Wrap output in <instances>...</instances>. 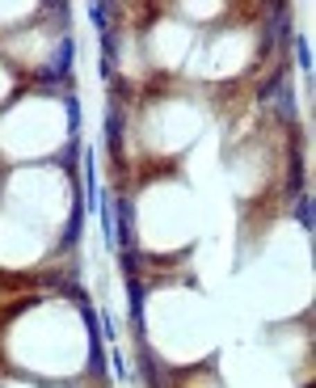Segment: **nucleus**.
Returning <instances> with one entry per match:
<instances>
[{
	"label": "nucleus",
	"instance_id": "obj_1",
	"mask_svg": "<svg viewBox=\"0 0 316 388\" xmlns=\"http://www.w3.org/2000/svg\"><path fill=\"white\" fill-rule=\"evenodd\" d=\"M80 304V317H85V329H89V367L97 376H105V346H101V321H97V308L89 300H76Z\"/></svg>",
	"mask_w": 316,
	"mask_h": 388
},
{
	"label": "nucleus",
	"instance_id": "obj_2",
	"mask_svg": "<svg viewBox=\"0 0 316 388\" xmlns=\"http://www.w3.org/2000/svg\"><path fill=\"white\" fill-rule=\"evenodd\" d=\"M135 249V207L131 199H114V253Z\"/></svg>",
	"mask_w": 316,
	"mask_h": 388
},
{
	"label": "nucleus",
	"instance_id": "obj_3",
	"mask_svg": "<svg viewBox=\"0 0 316 388\" xmlns=\"http://www.w3.org/2000/svg\"><path fill=\"white\" fill-rule=\"evenodd\" d=\"M72 51H76V47H72V38L64 34V38H60V47H55V60H51V68L42 72V81H46V85H51V81H68V68H72Z\"/></svg>",
	"mask_w": 316,
	"mask_h": 388
},
{
	"label": "nucleus",
	"instance_id": "obj_4",
	"mask_svg": "<svg viewBox=\"0 0 316 388\" xmlns=\"http://www.w3.org/2000/svg\"><path fill=\"white\" fill-rule=\"evenodd\" d=\"M105 148H110V156H123V110H119V101H110V110H105Z\"/></svg>",
	"mask_w": 316,
	"mask_h": 388
},
{
	"label": "nucleus",
	"instance_id": "obj_5",
	"mask_svg": "<svg viewBox=\"0 0 316 388\" xmlns=\"http://www.w3.org/2000/svg\"><path fill=\"white\" fill-rule=\"evenodd\" d=\"M80 224H85V199L72 203V215H68V228H64V245L60 249H72L80 241Z\"/></svg>",
	"mask_w": 316,
	"mask_h": 388
},
{
	"label": "nucleus",
	"instance_id": "obj_6",
	"mask_svg": "<svg viewBox=\"0 0 316 388\" xmlns=\"http://www.w3.org/2000/svg\"><path fill=\"white\" fill-rule=\"evenodd\" d=\"M139 371H143V384H148V388H169L165 376H161V367L152 363V351H148V346L139 351Z\"/></svg>",
	"mask_w": 316,
	"mask_h": 388
},
{
	"label": "nucleus",
	"instance_id": "obj_7",
	"mask_svg": "<svg viewBox=\"0 0 316 388\" xmlns=\"http://www.w3.org/2000/svg\"><path fill=\"white\" fill-rule=\"evenodd\" d=\"M127 300H131V321L143 334V287H139V279H127Z\"/></svg>",
	"mask_w": 316,
	"mask_h": 388
},
{
	"label": "nucleus",
	"instance_id": "obj_8",
	"mask_svg": "<svg viewBox=\"0 0 316 388\" xmlns=\"http://www.w3.org/2000/svg\"><path fill=\"white\" fill-rule=\"evenodd\" d=\"M274 97H279V119L291 123V119H295V89H291V81H283V85L274 89Z\"/></svg>",
	"mask_w": 316,
	"mask_h": 388
},
{
	"label": "nucleus",
	"instance_id": "obj_9",
	"mask_svg": "<svg viewBox=\"0 0 316 388\" xmlns=\"http://www.w3.org/2000/svg\"><path fill=\"white\" fill-rule=\"evenodd\" d=\"M295 219H299V228H304V233H312V199H308V194L295 199Z\"/></svg>",
	"mask_w": 316,
	"mask_h": 388
},
{
	"label": "nucleus",
	"instance_id": "obj_10",
	"mask_svg": "<svg viewBox=\"0 0 316 388\" xmlns=\"http://www.w3.org/2000/svg\"><path fill=\"white\" fill-rule=\"evenodd\" d=\"M64 110H68V127H72V140H76V135H80V101L68 93V97H64Z\"/></svg>",
	"mask_w": 316,
	"mask_h": 388
},
{
	"label": "nucleus",
	"instance_id": "obj_11",
	"mask_svg": "<svg viewBox=\"0 0 316 388\" xmlns=\"http://www.w3.org/2000/svg\"><path fill=\"white\" fill-rule=\"evenodd\" d=\"M105 9H110V5H101V0H97V5H89V17H93V26L105 34V30H110V13H105Z\"/></svg>",
	"mask_w": 316,
	"mask_h": 388
},
{
	"label": "nucleus",
	"instance_id": "obj_12",
	"mask_svg": "<svg viewBox=\"0 0 316 388\" xmlns=\"http://www.w3.org/2000/svg\"><path fill=\"white\" fill-rule=\"evenodd\" d=\"M119 262H123V274H127V279H135V274H139V249L119 253Z\"/></svg>",
	"mask_w": 316,
	"mask_h": 388
},
{
	"label": "nucleus",
	"instance_id": "obj_13",
	"mask_svg": "<svg viewBox=\"0 0 316 388\" xmlns=\"http://www.w3.org/2000/svg\"><path fill=\"white\" fill-rule=\"evenodd\" d=\"M76 160H80V140H72L64 148V165H68V169H76Z\"/></svg>",
	"mask_w": 316,
	"mask_h": 388
},
{
	"label": "nucleus",
	"instance_id": "obj_14",
	"mask_svg": "<svg viewBox=\"0 0 316 388\" xmlns=\"http://www.w3.org/2000/svg\"><path fill=\"white\" fill-rule=\"evenodd\" d=\"M295 55H299V68L312 72V51H308V42H295Z\"/></svg>",
	"mask_w": 316,
	"mask_h": 388
},
{
	"label": "nucleus",
	"instance_id": "obj_15",
	"mask_svg": "<svg viewBox=\"0 0 316 388\" xmlns=\"http://www.w3.org/2000/svg\"><path fill=\"white\" fill-rule=\"evenodd\" d=\"M110 363H114V371H119V376L127 380V363H123V351H114V355H110Z\"/></svg>",
	"mask_w": 316,
	"mask_h": 388
}]
</instances>
